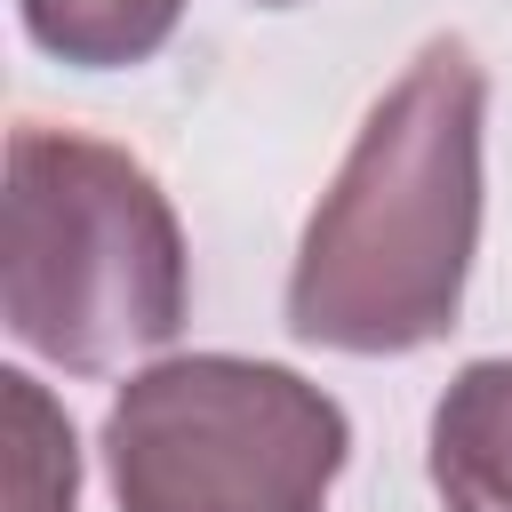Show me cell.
I'll return each instance as SVG.
<instances>
[{
	"instance_id": "obj_4",
	"label": "cell",
	"mask_w": 512,
	"mask_h": 512,
	"mask_svg": "<svg viewBox=\"0 0 512 512\" xmlns=\"http://www.w3.org/2000/svg\"><path fill=\"white\" fill-rule=\"evenodd\" d=\"M432 488L448 512H512V360H472L440 392Z\"/></svg>"
},
{
	"instance_id": "obj_5",
	"label": "cell",
	"mask_w": 512,
	"mask_h": 512,
	"mask_svg": "<svg viewBox=\"0 0 512 512\" xmlns=\"http://www.w3.org/2000/svg\"><path fill=\"white\" fill-rule=\"evenodd\" d=\"M184 0H24V24L48 56L80 64V72H112V64H144L168 48Z\"/></svg>"
},
{
	"instance_id": "obj_1",
	"label": "cell",
	"mask_w": 512,
	"mask_h": 512,
	"mask_svg": "<svg viewBox=\"0 0 512 512\" xmlns=\"http://www.w3.org/2000/svg\"><path fill=\"white\" fill-rule=\"evenodd\" d=\"M488 80L464 40H432L368 112L304 224L288 328L328 352H416L456 328L480 240Z\"/></svg>"
},
{
	"instance_id": "obj_2",
	"label": "cell",
	"mask_w": 512,
	"mask_h": 512,
	"mask_svg": "<svg viewBox=\"0 0 512 512\" xmlns=\"http://www.w3.org/2000/svg\"><path fill=\"white\" fill-rule=\"evenodd\" d=\"M8 336L72 376H104L184 328V240L160 184L88 136L16 128L0 200Z\"/></svg>"
},
{
	"instance_id": "obj_3",
	"label": "cell",
	"mask_w": 512,
	"mask_h": 512,
	"mask_svg": "<svg viewBox=\"0 0 512 512\" xmlns=\"http://www.w3.org/2000/svg\"><path fill=\"white\" fill-rule=\"evenodd\" d=\"M344 448L320 384L232 352L144 368L104 416L120 512H328Z\"/></svg>"
},
{
	"instance_id": "obj_6",
	"label": "cell",
	"mask_w": 512,
	"mask_h": 512,
	"mask_svg": "<svg viewBox=\"0 0 512 512\" xmlns=\"http://www.w3.org/2000/svg\"><path fill=\"white\" fill-rule=\"evenodd\" d=\"M0 400H8V512H72L80 488L72 424L48 408L32 376H0Z\"/></svg>"
},
{
	"instance_id": "obj_7",
	"label": "cell",
	"mask_w": 512,
	"mask_h": 512,
	"mask_svg": "<svg viewBox=\"0 0 512 512\" xmlns=\"http://www.w3.org/2000/svg\"><path fill=\"white\" fill-rule=\"evenodd\" d=\"M272 8H280V0H272Z\"/></svg>"
}]
</instances>
